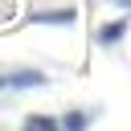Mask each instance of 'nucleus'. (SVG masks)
Here are the masks:
<instances>
[{"mask_svg": "<svg viewBox=\"0 0 131 131\" xmlns=\"http://www.w3.org/2000/svg\"><path fill=\"white\" fill-rule=\"evenodd\" d=\"M41 82H45V74H37V70L0 74V90H33V86H41Z\"/></svg>", "mask_w": 131, "mask_h": 131, "instance_id": "nucleus-1", "label": "nucleus"}, {"mask_svg": "<svg viewBox=\"0 0 131 131\" xmlns=\"http://www.w3.org/2000/svg\"><path fill=\"white\" fill-rule=\"evenodd\" d=\"M33 20H41V25H70V20H74V8H57V12H33Z\"/></svg>", "mask_w": 131, "mask_h": 131, "instance_id": "nucleus-2", "label": "nucleus"}, {"mask_svg": "<svg viewBox=\"0 0 131 131\" xmlns=\"http://www.w3.org/2000/svg\"><path fill=\"white\" fill-rule=\"evenodd\" d=\"M123 29H127V25H123V20H115V25H106V29L98 33V37H102V41L111 45V41H119V37H123Z\"/></svg>", "mask_w": 131, "mask_h": 131, "instance_id": "nucleus-3", "label": "nucleus"}, {"mask_svg": "<svg viewBox=\"0 0 131 131\" xmlns=\"http://www.w3.org/2000/svg\"><path fill=\"white\" fill-rule=\"evenodd\" d=\"M29 127H49V131H53L57 123H53V119H45V115H29Z\"/></svg>", "mask_w": 131, "mask_h": 131, "instance_id": "nucleus-4", "label": "nucleus"}, {"mask_svg": "<svg viewBox=\"0 0 131 131\" xmlns=\"http://www.w3.org/2000/svg\"><path fill=\"white\" fill-rule=\"evenodd\" d=\"M66 127H86V115H78V111H74V115H66Z\"/></svg>", "mask_w": 131, "mask_h": 131, "instance_id": "nucleus-5", "label": "nucleus"}]
</instances>
